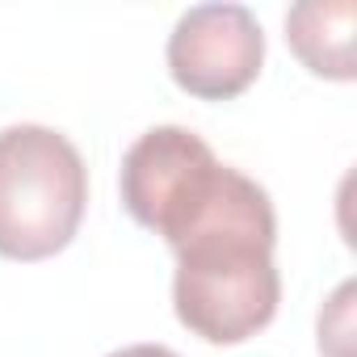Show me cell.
I'll return each mask as SVG.
<instances>
[{"label":"cell","instance_id":"cell-1","mask_svg":"<svg viewBox=\"0 0 357 357\" xmlns=\"http://www.w3.org/2000/svg\"><path fill=\"white\" fill-rule=\"evenodd\" d=\"M273 244L278 215L265 185L223 164L211 198L168 240L176 319L206 344H244L269 328L282 303Z\"/></svg>","mask_w":357,"mask_h":357},{"label":"cell","instance_id":"cell-3","mask_svg":"<svg viewBox=\"0 0 357 357\" xmlns=\"http://www.w3.org/2000/svg\"><path fill=\"white\" fill-rule=\"evenodd\" d=\"M219 172L223 160L198 130L151 126L122 155V172H118L122 206L139 227L155 231L168 244L181 231V223L211 198Z\"/></svg>","mask_w":357,"mask_h":357},{"label":"cell","instance_id":"cell-5","mask_svg":"<svg viewBox=\"0 0 357 357\" xmlns=\"http://www.w3.org/2000/svg\"><path fill=\"white\" fill-rule=\"evenodd\" d=\"M353 26H357L353 0H307V5H294L286 13V43L311 76L349 84L357 76Z\"/></svg>","mask_w":357,"mask_h":357},{"label":"cell","instance_id":"cell-2","mask_svg":"<svg viewBox=\"0 0 357 357\" xmlns=\"http://www.w3.org/2000/svg\"><path fill=\"white\" fill-rule=\"evenodd\" d=\"M89 206L80 147L43 122L0 130V257L47 261L63 252Z\"/></svg>","mask_w":357,"mask_h":357},{"label":"cell","instance_id":"cell-4","mask_svg":"<svg viewBox=\"0 0 357 357\" xmlns=\"http://www.w3.org/2000/svg\"><path fill=\"white\" fill-rule=\"evenodd\" d=\"M164 59L181 93L198 101H231L261 76L265 30L248 5H194L176 17Z\"/></svg>","mask_w":357,"mask_h":357},{"label":"cell","instance_id":"cell-6","mask_svg":"<svg viewBox=\"0 0 357 357\" xmlns=\"http://www.w3.org/2000/svg\"><path fill=\"white\" fill-rule=\"evenodd\" d=\"M349 332H353V282H340L319 311V353L349 357Z\"/></svg>","mask_w":357,"mask_h":357},{"label":"cell","instance_id":"cell-7","mask_svg":"<svg viewBox=\"0 0 357 357\" xmlns=\"http://www.w3.org/2000/svg\"><path fill=\"white\" fill-rule=\"evenodd\" d=\"M105 357H181V353H172L164 344H126V349H114Z\"/></svg>","mask_w":357,"mask_h":357}]
</instances>
